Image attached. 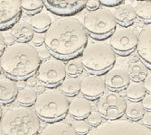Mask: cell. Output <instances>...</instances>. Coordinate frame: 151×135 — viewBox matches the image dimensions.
Returning <instances> with one entry per match:
<instances>
[{
  "mask_svg": "<svg viewBox=\"0 0 151 135\" xmlns=\"http://www.w3.org/2000/svg\"><path fill=\"white\" fill-rule=\"evenodd\" d=\"M40 64L38 50L28 43L17 42L1 54V70L12 77H29L38 70Z\"/></svg>",
  "mask_w": 151,
  "mask_h": 135,
  "instance_id": "cell-2",
  "label": "cell"
},
{
  "mask_svg": "<svg viewBox=\"0 0 151 135\" xmlns=\"http://www.w3.org/2000/svg\"><path fill=\"white\" fill-rule=\"evenodd\" d=\"M141 124L146 127L151 128V111L145 112L141 118Z\"/></svg>",
  "mask_w": 151,
  "mask_h": 135,
  "instance_id": "cell-34",
  "label": "cell"
},
{
  "mask_svg": "<svg viewBox=\"0 0 151 135\" xmlns=\"http://www.w3.org/2000/svg\"><path fill=\"white\" fill-rule=\"evenodd\" d=\"M45 6V1L42 0H24L22 1L23 9L28 14H37Z\"/></svg>",
  "mask_w": 151,
  "mask_h": 135,
  "instance_id": "cell-28",
  "label": "cell"
},
{
  "mask_svg": "<svg viewBox=\"0 0 151 135\" xmlns=\"http://www.w3.org/2000/svg\"><path fill=\"white\" fill-rule=\"evenodd\" d=\"M11 34L19 43H27L32 41L35 35V30L30 23H17L12 27Z\"/></svg>",
  "mask_w": 151,
  "mask_h": 135,
  "instance_id": "cell-20",
  "label": "cell"
},
{
  "mask_svg": "<svg viewBox=\"0 0 151 135\" xmlns=\"http://www.w3.org/2000/svg\"><path fill=\"white\" fill-rule=\"evenodd\" d=\"M106 89L105 81L97 75H90L81 80V92L88 98H96L104 94Z\"/></svg>",
  "mask_w": 151,
  "mask_h": 135,
  "instance_id": "cell-12",
  "label": "cell"
},
{
  "mask_svg": "<svg viewBox=\"0 0 151 135\" xmlns=\"http://www.w3.org/2000/svg\"><path fill=\"white\" fill-rule=\"evenodd\" d=\"M106 86L111 90H120L128 87L130 77L128 71L121 68H113L104 77Z\"/></svg>",
  "mask_w": 151,
  "mask_h": 135,
  "instance_id": "cell-13",
  "label": "cell"
},
{
  "mask_svg": "<svg viewBox=\"0 0 151 135\" xmlns=\"http://www.w3.org/2000/svg\"><path fill=\"white\" fill-rule=\"evenodd\" d=\"M141 104L146 110L151 111V94H146L145 95V97L142 98Z\"/></svg>",
  "mask_w": 151,
  "mask_h": 135,
  "instance_id": "cell-35",
  "label": "cell"
},
{
  "mask_svg": "<svg viewBox=\"0 0 151 135\" xmlns=\"http://www.w3.org/2000/svg\"><path fill=\"white\" fill-rule=\"evenodd\" d=\"M145 114V108L142 104L138 101H131L127 104L125 114L129 120L138 121L142 118Z\"/></svg>",
  "mask_w": 151,
  "mask_h": 135,
  "instance_id": "cell-26",
  "label": "cell"
},
{
  "mask_svg": "<svg viewBox=\"0 0 151 135\" xmlns=\"http://www.w3.org/2000/svg\"><path fill=\"white\" fill-rule=\"evenodd\" d=\"M38 54L41 60H49L52 53L46 46H41L40 48H38Z\"/></svg>",
  "mask_w": 151,
  "mask_h": 135,
  "instance_id": "cell-33",
  "label": "cell"
},
{
  "mask_svg": "<svg viewBox=\"0 0 151 135\" xmlns=\"http://www.w3.org/2000/svg\"><path fill=\"white\" fill-rule=\"evenodd\" d=\"M113 14L117 22L119 23L122 26L126 27L132 24L137 17L134 6L127 3H122L121 5L117 6Z\"/></svg>",
  "mask_w": 151,
  "mask_h": 135,
  "instance_id": "cell-18",
  "label": "cell"
},
{
  "mask_svg": "<svg viewBox=\"0 0 151 135\" xmlns=\"http://www.w3.org/2000/svg\"><path fill=\"white\" fill-rule=\"evenodd\" d=\"M18 87L17 83L12 79L1 76L0 78V100L1 104L12 102L18 95Z\"/></svg>",
  "mask_w": 151,
  "mask_h": 135,
  "instance_id": "cell-17",
  "label": "cell"
},
{
  "mask_svg": "<svg viewBox=\"0 0 151 135\" xmlns=\"http://www.w3.org/2000/svg\"><path fill=\"white\" fill-rule=\"evenodd\" d=\"M32 43L35 46L41 47L43 46V44L45 43V34L42 33H35L33 39H32Z\"/></svg>",
  "mask_w": 151,
  "mask_h": 135,
  "instance_id": "cell-32",
  "label": "cell"
},
{
  "mask_svg": "<svg viewBox=\"0 0 151 135\" xmlns=\"http://www.w3.org/2000/svg\"><path fill=\"white\" fill-rule=\"evenodd\" d=\"M88 42L83 24L75 18L53 21L45 32V46L54 56L67 59L79 54Z\"/></svg>",
  "mask_w": 151,
  "mask_h": 135,
  "instance_id": "cell-1",
  "label": "cell"
},
{
  "mask_svg": "<svg viewBox=\"0 0 151 135\" xmlns=\"http://www.w3.org/2000/svg\"><path fill=\"white\" fill-rule=\"evenodd\" d=\"M92 104L85 97H75L69 104V113L76 119H83L88 117L91 113Z\"/></svg>",
  "mask_w": 151,
  "mask_h": 135,
  "instance_id": "cell-16",
  "label": "cell"
},
{
  "mask_svg": "<svg viewBox=\"0 0 151 135\" xmlns=\"http://www.w3.org/2000/svg\"><path fill=\"white\" fill-rule=\"evenodd\" d=\"M72 126L73 127L75 131L81 135H86L91 131V125L87 121L83 119H75L73 122Z\"/></svg>",
  "mask_w": 151,
  "mask_h": 135,
  "instance_id": "cell-30",
  "label": "cell"
},
{
  "mask_svg": "<svg viewBox=\"0 0 151 135\" xmlns=\"http://www.w3.org/2000/svg\"><path fill=\"white\" fill-rule=\"evenodd\" d=\"M86 135H151V129L131 120L107 121Z\"/></svg>",
  "mask_w": 151,
  "mask_h": 135,
  "instance_id": "cell-7",
  "label": "cell"
},
{
  "mask_svg": "<svg viewBox=\"0 0 151 135\" xmlns=\"http://www.w3.org/2000/svg\"><path fill=\"white\" fill-rule=\"evenodd\" d=\"M69 104V99L64 93L56 89H49L39 95L34 104V109L42 119L56 121L67 114Z\"/></svg>",
  "mask_w": 151,
  "mask_h": 135,
  "instance_id": "cell-4",
  "label": "cell"
},
{
  "mask_svg": "<svg viewBox=\"0 0 151 135\" xmlns=\"http://www.w3.org/2000/svg\"><path fill=\"white\" fill-rule=\"evenodd\" d=\"M67 74L66 65L58 60L49 59L41 62L37 70V77L48 87H54L65 79Z\"/></svg>",
  "mask_w": 151,
  "mask_h": 135,
  "instance_id": "cell-9",
  "label": "cell"
},
{
  "mask_svg": "<svg viewBox=\"0 0 151 135\" xmlns=\"http://www.w3.org/2000/svg\"><path fill=\"white\" fill-rule=\"evenodd\" d=\"M97 111L101 115L109 120H118L125 114L127 108V101L121 94L114 91L107 92L99 97Z\"/></svg>",
  "mask_w": 151,
  "mask_h": 135,
  "instance_id": "cell-8",
  "label": "cell"
},
{
  "mask_svg": "<svg viewBox=\"0 0 151 135\" xmlns=\"http://www.w3.org/2000/svg\"><path fill=\"white\" fill-rule=\"evenodd\" d=\"M22 1L20 0H1L0 1V24L1 29L15 23L22 11Z\"/></svg>",
  "mask_w": 151,
  "mask_h": 135,
  "instance_id": "cell-11",
  "label": "cell"
},
{
  "mask_svg": "<svg viewBox=\"0 0 151 135\" xmlns=\"http://www.w3.org/2000/svg\"><path fill=\"white\" fill-rule=\"evenodd\" d=\"M143 81H144V87H145L146 90L149 94H151V72L147 75V77H145V79Z\"/></svg>",
  "mask_w": 151,
  "mask_h": 135,
  "instance_id": "cell-38",
  "label": "cell"
},
{
  "mask_svg": "<svg viewBox=\"0 0 151 135\" xmlns=\"http://www.w3.org/2000/svg\"><path fill=\"white\" fill-rule=\"evenodd\" d=\"M35 89L36 90V92H37L39 95L46 91V90H45V85L44 83H42V82H41V83H38V84L35 87Z\"/></svg>",
  "mask_w": 151,
  "mask_h": 135,
  "instance_id": "cell-42",
  "label": "cell"
},
{
  "mask_svg": "<svg viewBox=\"0 0 151 135\" xmlns=\"http://www.w3.org/2000/svg\"><path fill=\"white\" fill-rule=\"evenodd\" d=\"M81 83L78 77H66L61 83V90L66 96H75L81 91Z\"/></svg>",
  "mask_w": 151,
  "mask_h": 135,
  "instance_id": "cell-25",
  "label": "cell"
},
{
  "mask_svg": "<svg viewBox=\"0 0 151 135\" xmlns=\"http://www.w3.org/2000/svg\"><path fill=\"white\" fill-rule=\"evenodd\" d=\"M87 122L92 127H97L103 123V116L98 111H91L87 117Z\"/></svg>",
  "mask_w": 151,
  "mask_h": 135,
  "instance_id": "cell-31",
  "label": "cell"
},
{
  "mask_svg": "<svg viewBox=\"0 0 151 135\" xmlns=\"http://www.w3.org/2000/svg\"><path fill=\"white\" fill-rule=\"evenodd\" d=\"M16 83H17V86L19 89H23L26 87V81H24L23 79L17 80Z\"/></svg>",
  "mask_w": 151,
  "mask_h": 135,
  "instance_id": "cell-43",
  "label": "cell"
},
{
  "mask_svg": "<svg viewBox=\"0 0 151 135\" xmlns=\"http://www.w3.org/2000/svg\"><path fill=\"white\" fill-rule=\"evenodd\" d=\"M139 35L129 27H118L111 37V46L115 52L120 55H126L137 49Z\"/></svg>",
  "mask_w": 151,
  "mask_h": 135,
  "instance_id": "cell-10",
  "label": "cell"
},
{
  "mask_svg": "<svg viewBox=\"0 0 151 135\" xmlns=\"http://www.w3.org/2000/svg\"><path fill=\"white\" fill-rule=\"evenodd\" d=\"M87 1H58V0H46L45 4L52 12L58 15H71L76 13L86 6Z\"/></svg>",
  "mask_w": 151,
  "mask_h": 135,
  "instance_id": "cell-15",
  "label": "cell"
},
{
  "mask_svg": "<svg viewBox=\"0 0 151 135\" xmlns=\"http://www.w3.org/2000/svg\"><path fill=\"white\" fill-rule=\"evenodd\" d=\"M37 84H38V80H37V78H36L35 77L31 76V77H29L28 78H27V80H26V85L28 86V87H35Z\"/></svg>",
  "mask_w": 151,
  "mask_h": 135,
  "instance_id": "cell-40",
  "label": "cell"
},
{
  "mask_svg": "<svg viewBox=\"0 0 151 135\" xmlns=\"http://www.w3.org/2000/svg\"><path fill=\"white\" fill-rule=\"evenodd\" d=\"M100 5H101V1H98V0H90V1H87L86 3V6L91 11L99 9Z\"/></svg>",
  "mask_w": 151,
  "mask_h": 135,
  "instance_id": "cell-37",
  "label": "cell"
},
{
  "mask_svg": "<svg viewBox=\"0 0 151 135\" xmlns=\"http://www.w3.org/2000/svg\"><path fill=\"white\" fill-rule=\"evenodd\" d=\"M137 16L145 22L151 23V1L136 2L134 6Z\"/></svg>",
  "mask_w": 151,
  "mask_h": 135,
  "instance_id": "cell-27",
  "label": "cell"
},
{
  "mask_svg": "<svg viewBox=\"0 0 151 135\" xmlns=\"http://www.w3.org/2000/svg\"><path fill=\"white\" fill-rule=\"evenodd\" d=\"M127 71L129 77L133 81H138V82L144 80L147 75L148 74L147 66L145 65V63H143V61L139 59H134L132 60V61L129 62Z\"/></svg>",
  "mask_w": 151,
  "mask_h": 135,
  "instance_id": "cell-21",
  "label": "cell"
},
{
  "mask_svg": "<svg viewBox=\"0 0 151 135\" xmlns=\"http://www.w3.org/2000/svg\"><path fill=\"white\" fill-rule=\"evenodd\" d=\"M36 90L32 87H25L20 89L17 97V101L22 105H31L35 103L38 96Z\"/></svg>",
  "mask_w": 151,
  "mask_h": 135,
  "instance_id": "cell-24",
  "label": "cell"
},
{
  "mask_svg": "<svg viewBox=\"0 0 151 135\" xmlns=\"http://www.w3.org/2000/svg\"><path fill=\"white\" fill-rule=\"evenodd\" d=\"M4 34V33H3ZM4 38H5V41H6V43L7 46H10V45H13L14 43H15V41L16 39L14 38V36L10 33H6V34H4Z\"/></svg>",
  "mask_w": 151,
  "mask_h": 135,
  "instance_id": "cell-39",
  "label": "cell"
},
{
  "mask_svg": "<svg viewBox=\"0 0 151 135\" xmlns=\"http://www.w3.org/2000/svg\"><path fill=\"white\" fill-rule=\"evenodd\" d=\"M6 41H5V38H4V34L1 33L0 34V50H1V54L5 51V50L6 49Z\"/></svg>",
  "mask_w": 151,
  "mask_h": 135,
  "instance_id": "cell-41",
  "label": "cell"
},
{
  "mask_svg": "<svg viewBox=\"0 0 151 135\" xmlns=\"http://www.w3.org/2000/svg\"><path fill=\"white\" fill-rule=\"evenodd\" d=\"M39 135H78V133L71 124L59 121L47 124Z\"/></svg>",
  "mask_w": 151,
  "mask_h": 135,
  "instance_id": "cell-19",
  "label": "cell"
},
{
  "mask_svg": "<svg viewBox=\"0 0 151 135\" xmlns=\"http://www.w3.org/2000/svg\"><path fill=\"white\" fill-rule=\"evenodd\" d=\"M83 65H82L81 61L78 60H71L67 63L66 65V70L67 74L70 75L71 77H77L81 75L83 71Z\"/></svg>",
  "mask_w": 151,
  "mask_h": 135,
  "instance_id": "cell-29",
  "label": "cell"
},
{
  "mask_svg": "<svg viewBox=\"0 0 151 135\" xmlns=\"http://www.w3.org/2000/svg\"><path fill=\"white\" fill-rule=\"evenodd\" d=\"M115 61L116 52L104 42L89 43L81 54V63L91 72H104L111 69Z\"/></svg>",
  "mask_w": 151,
  "mask_h": 135,
  "instance_id": "cell-5",
  "label": "cell"
},
{
  "mask_svg": "<svg viewBox=\"0 0 151 135\" xmlns=\"http://www.w3.org/2000/svg\"><path fill=\"white\" fill-rule=\"evenodd\" d=\"M123 2L119 0H102L101 1V4L106 6H119Z\"/></svg>",
  "mask_w": 151,
  "mask_h": 135,
  "instance_id": "cell-36",
  "label": "cell"
},
{
  "mask_svg": "<svg viewBox=\"0 0 151 135\" xmlns=\"http://www.w3.org/2000/svg\"><path fill=\"white\" fill-rule=\"evenodd\" d=\"M83 26L87 33L96 38H104L117 28L114 14L107 8H99L87 13L83 17Z\"/></svg>",
  "mask_w": 151,
  "mask_h": 135,
  "instance_id": "cell-6",
  "label": "cell"
},
{
  "mask_svg": "<svg viewBox=\"0 0 151 135\" xmlns=\"http://www.w3.org/2000/svg\"><path fill=\"white\" fill-rule=\"evenodd\" d=\"M137 51L140 59L151 67V23H148L139 33Z\"/></svg>",
  "mask_w": 151,
  "mask_h": 135,
  "instance_id": "cell-14",
  "label": "cell"
},
{
  "mask_svg": "<svg viewBox=\"0 0 151 135\" xmlns=\"http://www.w3.org/2000/svg\"><path fill=\"white\" fill-rule=\"evenodd\" d=\"M125 94L130 101H139L145 97L146 88L144 84L138 81H131L125 89Z\"/></svg>",
  "mask_w": 151,
  "mask_h": 135,
  "instance_id": "cell-23",
  "label": "cell"
},
{
  "mask_svg": "<svg viewBox=\"0 0 151 135\" xmlns=\"http://www.w3.org/2000/svg\"><path fill=\"white\" fill-rule=\"evenodd\" d=\"M0 126L3 135H38L41 122L35 110L21 105L8 109L1 118Z\"/></svg>",
  "mask_w": 151,
  "mask_h": 135,
  "instance_id": "cell-3",
  "label": "cell"
},
{
  "mask_svg": "<svg viewBox=\"0 0 151 135\" xmlns=\"http://www.w3.org/2000/svg\"><path fill=\"white\" fill-rule=\"evenodd\" d=\"M29 23L33 27V29L35 30L37 33H43L45 30L47 31L48 28L52 24V18L48 14L45 13H37L31 17Z\"/></svg>",
  "mask_w": 151,
  "mask_h": 135,
  "instance_id": "cell-22",
  "label": "cell"
}]
</instances>
